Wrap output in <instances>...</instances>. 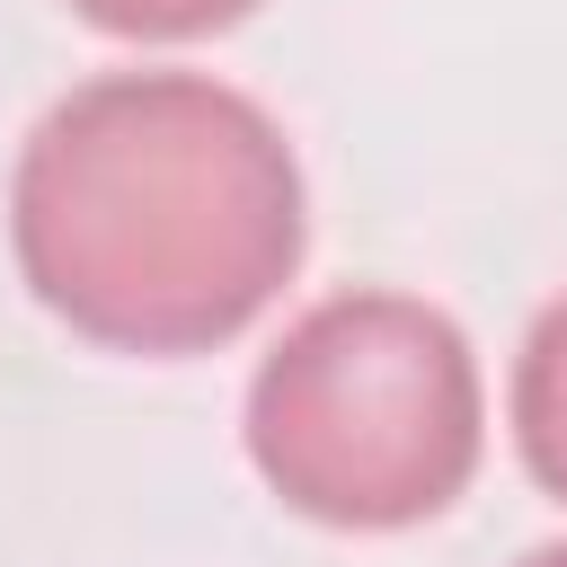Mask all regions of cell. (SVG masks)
I'll return each mask as SVG.
<instances>
[{"label":"cell","instance_id":"6da1fadb","mask_svg":"<svg viewBox=\"0 0 567 567\" xmlns=\"http://www.w3.org/2000/svg\"><path fill=\"white\" fill-rule=\"evenodd\" d=\"M9 239L35 301L80 337L195 354L284 292L301 257V168L239 89L115 71L35 124Z\"/></svg>","mask_w":567,"mask_h":567},{"label":"cell","instance_id":"7a4b0ae2","mask_svg":"<svg viewBox=\"0 0 567 567\" xmlns=\"http://www.w3.org/2000/svg\"><path fill=\"white\" fill-rule=\"evenodd\" d=\"M248 452L310 523H425L478 470V363L443 310L408 292H337L257 363Z\"/></svg>","mask_w":567,"mask_h":567},{"label":"cell","instance_id":"3957f363","mask_svg":"<svg viewBox=\"0 0 567 567\" xmlns=\"http://www.w3.org/2000/svg\"><path fill=\"white\" fill-rule=\"evenodd\" d=\"M514 434H523V461L540 470V487L567 496V301L540 310V328L514 363Z\"/></svg>","mask_w":567,"mask_h":567},{"label":"cell","instance_id":"277c9868","mask_svg":"<svg viewBox=\"0 0 567 567\" xmlns=\"http://www.w3.org/2000/svg\"><path fill=\"white\" fill-rule=\"evenodd\" d=\"M71 9L115 35H204V27H230L248 0H71Z\"/></svg>","mask_w":567,"mask_h":567},{"label":"cell","instance_id":"5b68a950","mask_svg":"<svg viewBox=\"0 0 567 567\" xmlns=\"http://www.w3.org/2000/svg\"><path fill=\"white\" fill-rule=\"evenodd\" d=\"M523 567H567V549H532V558H523Z\"/></svg>","mask_w":567,"mask_h":567}]
</instances>
